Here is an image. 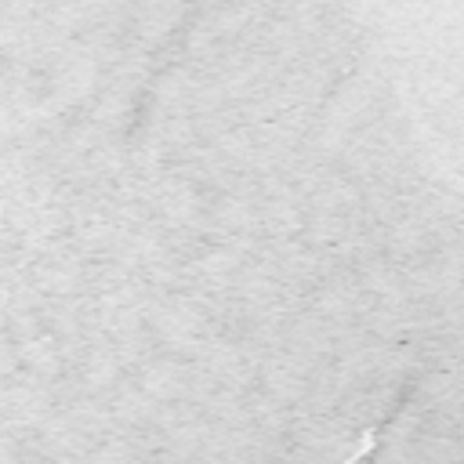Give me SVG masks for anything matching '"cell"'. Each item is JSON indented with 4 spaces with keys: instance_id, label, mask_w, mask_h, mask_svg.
<instances>
[{
    "instance_id": "cell-1",
    "label": "cell",
    "mask_w": 464,
    "mask_h": 464,
    "mask_svg": "<svg viewBox=\"0 0 464 464\" xmlns=\"http://www.w3.org/2000/svg\"><path fill=\"white\" fill-rule=\"evenodd\" d=\"M399 413H402V399H399V402L392 406V413H388V417H381V420H373V424H370V428H366V431L359 435V442H355V450H352V453H348V457H344L341 464H362V460H370V457L377 453V442H381V431H384V428H388V424H392V420H395Z\"/></svg>"
}]
</instances>
